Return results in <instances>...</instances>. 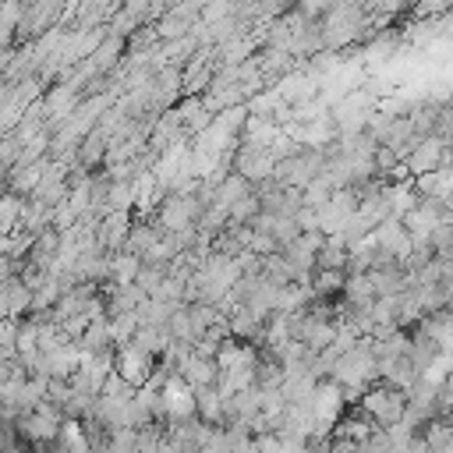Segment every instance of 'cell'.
I'll return each instance as SVG.
<instances>
[{"instance_id": "obj_1", "label": "cell", "mask_w": 453, "mask_h": 453, "mask_svg": "<svg viewBox=\"0 0 453 453\" xmlns=\"http://www.w3.org/2000/svg\"><path fill=\"white\" fill-rule=\"evenodd\" d=\"M361 407L368 411V418L375 421V428H389V425H396V421L407 414V393H403L400 386L379 379V382H372V386L365 389Z\"/></svg>"}]
</instances>
